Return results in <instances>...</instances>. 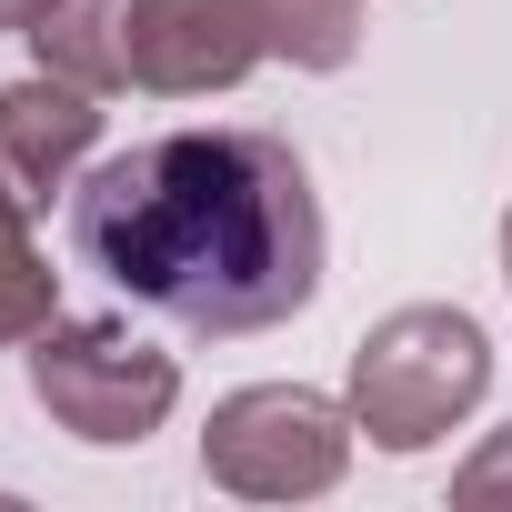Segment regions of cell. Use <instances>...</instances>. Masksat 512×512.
<instances>
[{"label": "cell", "mask_w": 512, "mask_h": 512, "mask_svg": "<svg viewBox=\"0 0 512 512\" xmlns=\"http://www.w3.org/2000/svg\"><path fill=\"white\" fill-rule=\"evenodd\" d=\"M352 0H131V91L201 101L262 61L342 71L352 61Z\"/></svg>", "instance_id": "obj_2"}, {"label": "cell", "mask_w": 512, "mask_h": 512, "mask_svg": "<svg viewBox=\"0 0 512 512\" xmlns=\"http://www.w3.org/2000/svg\"><path fill=\"white\" fill-rule=\"evenodd\" d=\"M31 392L81 442H141L181 402V362L141 342L131 322H41L31 332Z\"/></svg>", "instance_id": "obj_5"}, {"label": "cell", "mask_w": 512, "mask_h": 512, "mask_svg": "<svg viewBox=\"0 0 512 512\" xmlns=\"http://www.w3.org/2000/svg\"><path fill=\"white\" fill-rule=\"evenodd\" d=\"M352 412L302 392V382H251L231 402H211L201 422V472L241 502H312L352 472Z\"/></svg>", "instance_id": "obj_4"}, {"label": "cell", "mask_w": 512, "mask_h": 512, "mask_svg": "<svg viewBox=\"0 0 512 512\" xmlns=\"http://www.w3.org/2000/svg\"><path fill=\"white\" fill-rule=\"evenodd\" d=\"M41 71L81 81V91H131V0H61V11L31 31Z\"/></svg>", "instance_id": "obj_7"}, {"label": "cell", "mask_w": 512, "mask_h": 512, "mask_svg": "<svg viewBox=\"0 0 512 512\" xmlns=\"http://www.w3.org/2000/svg\"><path fill=\"white\" fill-rule=\"evenodd\" d=\"M482 382H492L482 322L452 312V302H412V312L362 332V352H352V422L382 452H422V442H442L482 402Z\"/></svg>", "instance_id": "obj_3"}, {"label": "cell", "mask_w": 512, "mask_h": 512, "mask_svg": "<svg viewBox=\"0 0 512 512\" xmlns=\"http://www.w3.org/2000/svg\"><path fill=\"white\" fill-rule=\"evenodd\" d=\"M452 502H462V512H502V502H512V432H492V442L452 472Z\"/></svg>", "instance_id": "obj_9"}, {"label": "cell", "mask_w": 512, "mask_h": 512, "mask_svg": "<svg viewBox=\"0 0 512 512\" xmlns=\"http://www.w3.org/2000/svg\"><path fill=\"white\" fill-rule=\"evenodd\" d=\"M91 141H101V91H81V81H61V71L0 91V171H11L21 201L71 191V171L91 161Z\"/></svg>", "instance_id": "obj_6"}, {"label": "cell", "mask_w": 512, "mask_h": 512, "mask_svg": "<svg viewBox=\"0 0 512 512\" xmlns=\"http://www.w3.org/2000/svg\"><path fill=\"white\" fill-rule=\"evenodd\" d=\"M81 272L181 332H272L322 292V201L272 131H161L71 181Z\"/></svg>", "instance_id": "obj_1"}, {"label": "cell", "mask_w": 512, "mask_h": 512, "mask_svg": "<svg viewBox=\"0 0 512 512\" xmlns=\"http://www.w3.org/2000/svg\"><path fill=\"white\" fill-rule=\"evenodd\" d=\"M352 11H362V0H352Z\"/></svg>", "instance_id": "obj_12"}, {"label": "cell", "mask_w": 512, "mask_h": 512, "mask_svg": "<svg viewBox=\"0 0 512 512\" xmlns=\"http://www.w3.org/2000/svg\"><path fill=\"white\" fill-rule=\"evenodd\" d=\"M51 312V262L31 251V201L11 191V171H0V342H31Z\"/></svg>", "instance_id": "obj_8"}, {"label": "cell", "mask_w": 512, "mask_h": 512, "mask_svg": "<svg viewBox=\"0 0 512 512\" xmlns=\"http://www.w3.org/2000/svg\"><path fill=\"white\" fill-rule=\"evenodd\" d=\"M51 11H61V0H0V31H41Z\"/></svg>", "instance_id": "obj_10"}, {"label": "cell", "mask_w": 512, "mask_h": 512, "mask_svg": "<svg viewBox=\"0 0 512 512\" xmlns=\"http://www.w3.org/2000/svg\"><path fill=\"white\" fill-rule=\"evenodd\" d=\"M502 282H512V211H502Z\"/></svg>", "instance_id": "obj_11"}]
</instances>
